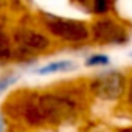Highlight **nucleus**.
<instances>
[{
	"mask_svg": "<svg viewBox=\"0 0 132 132\" xmlns=\"http://www.w3.org/2000/svg\"><path fill=\"white\" fill-rule=\"evenodd\" d=\"M50 30L64 37V39H69V40H81L84 37H87V30L76 23V22H70V20H51L50 23Z\"/></svg>",
	"mask_w": 132,
	"mask_h": 132,
	"instance_id": "nucleus-1",
	"label": "nucleus"
},
{
	"mask_svg": "<svg viewBox=\"0 0 132 132\" xmlns=\"http://www.w3.org/2000/svg\"><path fill=\"white\" fill-rule=\"evenodd\" d=\"M73 69V62L70 61H59V62H53L48 64L45 67L36 70L37 75H50V73H56V72H65V70H70Z\"/></svg>",
	"mask_w": 132,
	"mask_h": 132,
	"instance_id": "nucleus-2",
	"label": "nucleus"
},
{
	"mask_svg": "<svg viewBox=\"0 0 132 132\" xmlns=\"http://www.w3.org/2000/svg\"><path fill=\"white\" fill-rule=\"evenodd\" d=\"M109 64V57L106 54H93L90 57H87L86 65L89 67H95V65H107Z\"/></svg>",
	"mask_w": 132,
	"mask_h": 132,
	"instance_id": "nucleus-3",
	"label": "nucleus"
},
{
	"mask_svg": "<svg viewBox=\"0 0 132 132\" xmlns=\"http://www.w3.org/2000/svg\"><path fill=\"white\" fill-rule=\"evenodd\" d=\"M14 81V78H6V79H0V92H3L11 82Z\"/></svg>",
	"mask_w": 132,
	"mask_h": 132,
	"instance_id": "nucleus-4",
	"label": "nucleus"
},
{
	"mask_svg": "<svg viewBox=\"0 0 132 132\" xmlns=\"http://www.w3.org/2000/svg\"><path fill=\"white\" fill-rule=\"evenodd\" d=\"M129 100H130V103H132V86H130V90H129Z\"/></svg>",
	"mask_w": 132,
	"mask_h": 132,
	"instance_id": "nucleus-5",
	"label": "nucleus"
}]
</instances>
